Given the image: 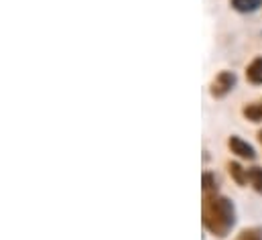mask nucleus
Returning a JSON list of instances; mask_svg holds the SVG:
<instances>
[{
  "instance_id": "nucleus-11",
  "label": "nucleus",
  "mask_w": 262,
  "mask_h": 240,
  "mask_svg": "<svg viewBox=\"0 0 262 240\" xmlns=\"http://www.w3.org/2000/svg\"><path fill=\"white\" fill-rule=\"evenodd\" d=\"M258 138H260V143H262V132H260V134H258Z\"/></svg>"
},
{
  "instance_id": "nucleus-2",
  "label": "nucleus",
  "mask_w": 262,
  "mask_h": 240,
  "mask_svg": "<svg viewBox=\"0 0 262 240\" xmlns=\"http://www.w3.org/2000/svg\"><path fill=\"white\" fill-rule=\"evenodd\" d=\"M234 84H236V75L232 71H220L211 84V96H215V98L226 96L234 88Z\"/></svg>"
},
{
  "instance_id": "nucleus-3",
  "label": "nucleus",
  "mask_w": 262,
  "mask_h": 240,
  "mask_svg": "<svg viewBox=\"0 0 262 240\" xmlns=\"http://www.w3.org/2000/svg\"><path fill=\"white\" fill-rule=\"evenodd\" d=\"M228 145H230L232 153H236L238 157H242V159H254V149L246 141H242L240 136H232L228 141Z\"/></svg>"
},
{
  "instance_id": "nucleus-5",
  "label": "nucleus",
  "mask_w": 262,
  "mask_h": 240,
  "mask_svg": "<svg viewBox=\"0 0 262 240\" xmlns=\"http://www.w3.org/2000/svg\"><path fill=\"white\" fill-rule=\"evenodd\" d=\"M232 2V6L236 8V10H240V12H252V10H256L258 6H262V0H230Z\"/></svg>"
},
{
  "instance_id": "nucleus-6",
  "label": "nucleus",
  "mask_w": 262,
  "mask_h": 240,
  "mask_svg": "<svg viewBox=\"0 0 262 240\" xmlns=\"http://www.w3.org/2000/svg\"><path fill=\"white\" fill-rule=\"evenodd\" d=\"M228 169H230V175L234 177V181H236L238 185H244V183L248 181V171H244L238 163H230Z\"/></svg>"
},
{
  "instance_id": "nucleus-4",
  "label": "nucleus",
  "mask_w": 262,
  "mask_h": 240,
  "mask_svg": "<svg viewBox=\"0 0 262 240\" xmlns=\"http://www.w3.org/2000/svg\"><path fill=\"white\" fill-rule=\"evenodd\" d=\"M246 77L252 84H262V57H256L246 67Z\"/></svg>"
},
{
  "instance_id": "nucleus-8",
  "label": "nucleus",
  "mask_w": 262,
  "mask_h": 240,
  "mask_svg": "<svg viewBox=\"0 0 262 240\" xmlns=\"http://www.w3.org/2000/svg\"><path fill=\"white\" fill-rule=\"evenodd\" d=\"M248 181L252 183V187H254L256 191L262 193V169L260 167H252V169L248 171Z\"/></svg>"
},
{
  "instance_id": "nucleus-9",
  "label": "nucleus",
  "mask_w": 262,
  "mask_h": 240,
  "mask_svg": "<svg viewBox=\"0 0 262 240\" xmlns=\"http://www.w3.org/2000/svg\"><path fill=\"white\" fill-rule=\"evenodd\" d=\"M236 240H262V230L260 228H248V230H242Z\"/></svg>"
},
{
  "instance_id": "nucleus-1",
  "label": "nucleus",
  "mask_w": 262,
  "mask_h": 240,
  "mask_svg": "<svg viewBox=\"0 0 262 240\" xmlns=\"http://www.w3.org/2000/svg\"><path fill=\"white\" fill-rule=\"evenodd\" d=\"M203 224L213 234L224 238L234 226V206L226 197L205 195L203 199Z\"/></svg>"
},
{
  "instance_id": "nucleus-10",
  "label": "nucleus",
  "mask_w": 262,
  "mask_h": 240,
  "mask_svg": "<svg viewBox=\"0 0 262 240\" xmlns=\"http://www.w3.org/2000/svg\"><path fill=\"white\" fill-rule=\"evenodd\" d=\"M215 189V177L211 173H203V191L205 195H209V191Z\"/></svg>"
},
{
  "instance_id": "nucleus-7",
  "label": "nucleus",
  "mask_w": 262,
  "mask_h": 240,
  "mask_svg": "<svg viewBox=\"0 0 262 240\" xmlns=\"http://www.w3.org/2000/svg\"><path fill=\"white\" fill-rule=\"evenodd\" d=\"M244 116L248 120H252V122H260L262 120V102L258 104H248L246 108H244Z\"/></svg>"
}]
</instances>
